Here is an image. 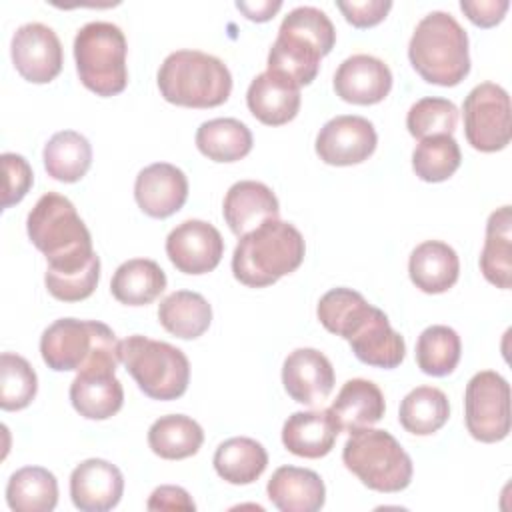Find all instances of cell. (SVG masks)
<instances>
[{
	"mask_svg": "<svg viewBox=\"0 0 512 512\" xmlns=\"http://www.w3.org/2000/svg\"><path fill=\"white\" fill-rule=\"evenodd\" d=\"M158 322L172 336L194 340L208 330L212 322V308L202 294L176 290L158 304Z\"/></svg>",
	"mask_w": 512,
	"mask_h": 512,
	"instance_id": "obj_29",
	"label": "cell"
},
{
	"mask_svg": "<svg viewBox=\"0 0 512 512\" xmlns=\"http://www.w3.org/2000/svg\"><path fill=\"white\" fill-rule=\"evenodd\" d=\"M166 254L184 274L212 272L224 254V240L216 226L206 220H184L166 238Z\"/></svg>",
	"mask_w": 512,
	"mask_h": 512,
	"instance_id": "obj_15",
	"label": "cell"
},
{
	"mask_svg": "<svg viewBox=\"0 0 512 512\" xmlns=\"http://www.w3.org/2000/svg\"><path fill=\"white\" fill-rule=\"evenodd\" d=\"M134 198L144 214L168 218L184 206L188 198V178L170 162H154L138 172Z\"/></svg>",
	"mask_w": 512,
	"mask_h": 512,
	"instance_id": "obj_18",
	"label": "cell"
},
{
	"mask_svg": "<svg viewBox=\"0 0 512 512\" xmlns=\"http://www.w3.org/2000/svg\"><path fill=\"white\" fill-rule=\"evenodd\" d=\"M118 338L98 320L60 318L40 336V354L56 372H80L94 364H118Z\"/></svg>",
	"mask_w": 512,
	"mask_h": 512,
	"instance_id": "obj_7",
	"label": "cell"
},
{
	"mask_svg": "<svg viewBox=\"0 0 512 512\" xmlns=\"http://www.w3.org/2000/svg\"><path fill=\"white\" fill-rule=\"evenodd\" d=\"M450 416L448 396L434 386H416L410 390L398 410L402 428L416 436H430L438 432Z\"/></svg>",
	"mask_w": 512,
	"mask_h": 512,
	"instance_id": "obj_35",
	"label": "cell"
},
{
	"mask_svg": "<svg viewBox=\"0 0 512 512\" xmlns=\"http://www.w3.org/2000/svg\"><path fill=\"white\" fill-rule=\"evenodd\" d=\"M198 150L214 162H236L250 154L252 132L236 118H212L196 130Z\"/></svg>",
	"mask_w": 512,
	"mask_h": 512,
	"instance_id": "obj_34",
	"label": "cell"
},
{
	"mask_svg": "<svg viewBox=\"0 0 512 512\" xmlns=\"http://www.w3.org/2000/svg\"><path fill=\"white\" fill-rule=\"evenodd\" d=\"M378 144L374 124L356 114L330 118L316 136V154L330 166H352L368 160Z\"/></svg>",
	"mask_w": 512,
	"mask_h": 512,
	"instance_id": "obj_14",
	"label": "cell"
},
{
	"mask_svg": "<svg viewBox=\"0 0 512 512\" xmlns=\"http://www.w3.org/2000/svg\"><path fill=\"white\" fill-rule=\"evenodd\" d=\"M458 124V108L448 98L426 96L414 102L406 114L408 132L418 138L452 136Z\"/></svg>",
	"mask_w": 512,
	"mask_h": 512,
	"instance_id": "obj_39",
	"label": "cell"
},
{
	"mask_svg": "<svg viewBox=\"0 0 512 512\" xmlns=\"http://www.w3.org/2000/svg\"><path fill=\"white\" fill-rule=\"evenodd\" d=\"M100 280V258L96 256L88 266L72 272H50L44 274L48 292L62 302H80L96 290Z\"/></svg>",
	"mask_w": 512,
	"mask_h": 512,
	"instance_id": "obj_40",
	"label": "cell"
},
{
	"mask_svg": "<svg viewBox=\"0 0 512 512\" xmlns=\"http://www.w3.org/2000/svg\"><path fill=\"white\" fill-rule=\"evenodd\" d=\"M204 442L202 426L184 414L160 416L148 428L150 450L164 460H184L194 456Z\"/></svg>",
	"mask_w": 512,
	"mask_h": 512,
	"instance_id": "obj_32",
	"label": "cell"
},
{
	"mask_svg": "<svg viewBox=\"0 0 512 512\" xmlns=\"http://www.w3.org/2000/svg\"><path fill=\"white\" fill-rule=\"evenodd\" d=\"M2 160V168H4V192H2V208H10L14 204H18L30 190L32 182H34V174L32 168L28 164V160L20 154L14 152H4L0 156Z\"/></svg>",
	"mask_w": 512,
	"mask_h": 512,
	"instance_id": "obj_41",
	"label": "cell"
},
{
	"mask_svg": "<svg viewBox=\"0 0 512 512\" xmlns=\"http://www.w3.org/2000/svg\"><path fill=\"white\" fill-rule=\"evenodd\" d=\"M462 342L454 328L432 324L424 328L416 342V364L428 376H448L460 362Z\"/></svg>",
	"mask_w": 512,
	"mask_h": 512,
	"instance_id": "obj_36",
	"label": "cell"
},
{
	"mask_svg": "<svg viewBox=\"0 0 512 512\" xmlns=\"http://www.w3.org/2000/svg\"><path fill=\"white\" fill-rule=\"evenodd\" d=\"M246 104L262 124L282 126L300 110V86L278 72L266 70L250 82Z\"/></svg>",
	"mask_w": 512,
	"mask_h": 512,
	"instance_id": "obj_22",
	"label": "cell"
},
{
	"mask_svg": "<svg viewBox=\"0 0 512 512\" xmlns=\"http://www.w3.org/2000/svg\"><path fill=\"white\" fill-rule=\"evenodd\" d=\"M480 272L496 288L508 290L512 282V210L496 208L486 222V238L480 254Z\"/></svg>",
	"mask_w": 512,
	"mask_h": 512,
	"instance_id": "obj_27",
	"label": "cell"
},
{
	"mask_svg": "<svg viewBox=\"0 0 512 512\" xmlns=\"http://www.w3.org/2000/svg\"><path fill=\"white\" fill-rule=\"evenodd\" d=\"M344 466L376 492L394 494L412 480V458L386 430L358 428L350 432L342 448Z\"/></svg>",
	"mask_w": 512,
	"mask_h": 512,
	"instance_id": "obj_8",
	"label": "cell"
},
{
	"mask_svg": "<svg viewBox=\"0 0 512 512\" xmlns=\"http://www.w3.org/2000/svg\"><path fill=\"white\" fill-rule=\"evenodd\" d=\"M338 432L330 410L294 412L282 426V444L294 456L314 460L332 450Z\"/></svg>",
	"mask_w": 512,
	"mask_h": 512,
	"instance_id": "obj_26",
	"label": "cell"
},
{
	"mask_svg": "<svg viewBox=\"0 0 512 512\" xmlns=\"http://www.w3.org/2000/svg\"><path fill=\"white\" fill-rule=\"evenodd\" d=\"M166 102L186 108H214L228 100L232 74L228 66L200 50H176L164 58L156 76Z\"/></svg>",
	"mask_w": 512,
	"mask_h": 512,
	"instance_id": "obj_6",
	"label": "cell"
},
{
	"mask_svg": "<svg viewBox=\"0 0 512 512\" xmlns=\"http://www.w3.org/2000/svg\"><path fill=\"white\" fill-rule=\"evenodd\" d=\"M126 36L104 20L84 24L74 38V60L80 82L96 96H116L128 84Z\"/></svg>",
	"mask_w": 512,
	"mask_h": 512,
	"instance_id": "obj_10",
	"label": "cell"
},
{
	"mask_svg": "<svg viewBox=\"0 0 512 512\" xmlns=\"http://www.w3.org/2000/svg\"><path fill=\"white\" fill-rule=\"evenodd\" d=\"M146 508L148 510H194L196 504L184 488L164 484L150 494Z\"/></svg>",
	"mask_w": 512,
	"mask_h": 512,
	"instance_id": "obj_44",
	"label": "cell"
},
{
	"mask_svg": "<svg viewBox=\"0 0 512 512\" xmlns=\"http://www.w3.org/2000/svg\"><path fill=\"white\" fill-rule=\"evenodd\" d=\"M412 284L426 294H442L450 290L460 276V260L452 246L442 240H424L408 260Z\"/></svg>",
	"mask_w": 512,
	"mask_h": 512,
	"instance_id": "obj_24",
	"label": "cell"
},
{
	"mask_svg": "<svg viewBox=\"0 0 512 512\" xmlns=\"http://www.w3.org/2000/svg\"><path fill=\"white\" fill-rule=\"evenodd\" d=\"M332 362L316 348H296L282 364V384L288 396L304 406L326 400L334 388Z\"/></svg>",
	"mask_w": 512,
	"mask_h": 512,
	"instance_id": "obj_17",
	"label": "cell"
},
{
	"mask_svg": "<svg viewBox=\"0 0 512 512\" xmlns=\"http://www.w3.org/2000/svg\"><path fill=\"white\" fill-rule=\"evenodd\" d=\"M510 2L508 0H462L460 10L468 20L480 28H492L502 22Z\"/></svg>",
	"mask_w": 512,
	"mask_h": 512,
	"instance_id": "obj_43",
	"label": "cell"
},
{
	"mask_svg": "<svg viewBox=\"0 0 512 512\" xmlns=\"http://www.w3.org/2000/svg\"><path fill=\"white\" fill-rule=\"evenodd\" d=\"M166 288V274L158 262L150 258H132L122 262L112 280V296L126 306H146L154 302Z\"/></svg>",
	"mask_w": 512,
	"mask_h": 512,
	"instance_id": "obj_28",
	"label": "cell"
},
{
	"mask_svg": "<svg viewBox=\"0 0 512 512\" xmlns=\"http://www.w3.org/2000/svg\"><path fill=\"white\" fill-rule=\"evenodd\" d=\"M306 254L300 230L280 218L266 220L240 236L232 254L234 278L250 288H264L294 272Z\"/></svg>",
	"mask_w": 512,
	"mask_h": 512,
	"instance_id": "obj_4",
	"label": "cell"
},
{
	"mask_svg": "<svg viewBox=\"0 0 512 512\" xmlns=\"http://www.w3.org/2000/svg\"><path fill=\"white\" fill-rule=\"evenodd\" d=\"M42 160L48 176L72 184L86 176L92 164V146L80 132L60 130L44 144Z\"/></svg>",
	"mask_w": 512,
	"mask_h": 512,
	"instance_id": "obj_31",
	"label": "cell"
},
{
	"mask_svg": "<svg viewBox=\"0 0 512 512\" xmlns=\"http://www.w3.org/2000/svg\"><path fill=\"white\" fill-rule=\"evenodd\" d=\"M118 364H94L82 368L70 384L74 410L88 420H106L124 404V388L116 378Z\"/></svg>",
	"mask_w": 512,
	"mask_h": 512,
	"instance_id": "obj_16",
	"label": "cell"
},
{
	"mask_svg": "<svg viewBox=\"0 0 512 512\" xmlns=\"http://www.w3.org/2000/svg\"><path fill=\"white\" fill-rule=\"evenodd\" d=\"M338 10L344 14L346 22L356 28H370L380 24L392 8L390 0H362V2H336Z\"/></svg>",
	"mask_w": 512,
	"mask_h": 512,
	"instance_id": "obj_42",
	"label": "cell"
},
{
	"mask_svg": "<svg viewBox=\"0 0 512 512\" xmlns=\"http://www.w3.org/2000/svg\"><path fill=\"white\" fill-rule=\"evenodd\" d=\"M408 58L428 84L456 86L470 72L468 34L452 14L432 10L414 28Z\"/></svg>",
	"mask_w": 512,
	"mask_h": 512,
	"instance_id": "obj_5",
	"label": "cell"
},
{
	"mask_svg": "<svg viewBox=\"0 0 512 512\" xmlns=\"http://www.w3.org/2000/svg\"><path fill=\"white\" fill-rule=\"evenodd\" d=\"M124 492V476L118 466L102 458L80 462L70 474V498L82 512L112 510Z\"/></svg>",
	"mask_w": 512,
	"mask_h": 512,
	"instance_id": "obj_19",
	"label": "cell"
},
{
	"mask_svg": "<svg viewBox=\"0 0 512 512\" xmlns=\"http://www.w3.org/2000/svg\"><path fill=\"white\" fill-rule=\"evenodd\" d=\"M316 316L328 332L348 340L354 356L368 366L390 370L406 356V342L388 316L352 288L328 290L316 306Z\"/></svg>",
	"mask_w": 512,
	"mask_h": 512,
	"instance_id": "obj_1",
	"label": "cell"
},
{
	"mask_svg": "<svg viewBox=\"0 0 512 512\" xmlns=\"http://www.w3.org/2000/svg\"><path fill=\"white\" fill-rule=\"evenodd\" d=\"M6 502L14 512H50L58 502V480L42 466H24L8 480Z\"/></svg>",
	"mask_w": 512,
	"mask_h": 512,
	"instance_id": "obj_33",
	"label": "cell"
},
{
	"mask_svg": "<svg viewBox=\"0 0 512 512\" xmlns=\"http://www.w3.org/2000/svg\"><path fill=\"white\" fill-rule=\"evenodd\" d=\"M328 410L340 432H354L380 422L386 412V402L382 390L372 380L352 378L342 384Z\"/></svg>",
	"mask_w": 512,
	"mask_h": 512,
	"instance_id": "obj_25",
	"label": "cell"
},
{
	"mask_svg": "<svg viewBox=\"0 0 512 512\" xmlns=\"http://www.w3.org/2000/svg\"><path fill=\"white\" fill-rule=\"evenodd\" d=\"M464 136L468 144L480 152H498L508 146L512 136L510 126V96L496 82L474 86L462 104Z\"/></svg>",
	"mask_w": 512,
	"mask_h": 512,
	"instance_id": "obj_12",
	"label": "cell"
},
{
	"mask_svg": "<svg viewBox=\"0 0 512 512\" xmlns=\"http://www.w3.org/2000/svg\"><path fill=\"white\" fill-rule=\"evenodd\" d=\"M266 492L270 502L282 512H316L326 500L322 478L314 470L298 466L276 468Z\"/></svg>",
	"mask_w": 512,
	"mask_h": 512,
	"instance_id": "obj_23",
	"label": "cell"
},
{
	"mask_svg": "<svg viewBox=\"0 0 512 512\" xmlns=\"http://www.w3.org/2000/svg\"><path fill=\"white\" fill-rule=\"evenodd\" d=\"M10 54L18 74L32 84L54 80L64 64L58 34L42 22H28L16 28L10 42Z\"/></svg>",
	"mask_w": 512,
	"mask_h": 512,
	"instance_id": "obj_13",
	"label": "cell"
},
{
	"mask_svg": "<svg viewBox=\"0 0 512 512\" xmlns=\"http://www.w3.org/2000/svg\"><path fill=\"white\" fill-rule=\"evenodd\" d=\"M392 88L388 64L370 54H352L334 74V92L350 104H378Z\"/></svg>",
	"mask_w": 512,
	"mask_h": 512,
	"instance_id": "obj_20",
	"label": "cell"
},
{
	"mask_svg": "<svg viewBox=\"0 0 512 512\" xmlns=\"http://www.w3.org/2000/svg\"><path fill=\"white\" fill-rule=\"evenodd\" d=\"M38 390V378L30 362L14 352L0 356V408L14 412L26 408Z\"/></svg>",
	"mask_w": 512,
	"mask_h": 512,
	"instance_id": "obj_38",
	"label": "cell"
},
{
	"mask_svg": "<svg viewBox=\"0 0 512 512\" xmlns=\"http://www.w3.org/2000/svg\"><path fill=\"white\" fill-rule=\"evenodd\" d=\"M336 30L328 14L316 6H298L290 10L268 52V70L290 78L296 86L310 84L320 60L332 52Z\"/></svg>",
	"mask_w": 512,
	"mask_h": 512,
	"instance_id": "obj_3",
	"label": "cell"
},
{
	"mask_svg": "<svg viewBox=\"0 0 512 512\" xmlns=\"http://www.w3.org/2000/svg\"><path fill=\"white\" fill-rule=\"evenodd\" d=\"M236 8L240 12H244V16L248 20L254 22H266L270 20L280 8L282 2L280 0H260V2H236Z\"/></svg>",
	"mask_w": 512,
	"mask_h": 512,
	"instance_id": "obj_45",
	"label": "cell"
},
{
	"mask_svg": "<svg viewBox=\"0 0 512 512\" xmlns=\"http://www.w3.org/2000/svg\"><path fill=\"white\" fill-rule=\"evenodd\" d=\"M26 232L32 244L46 256V270L50 272L80 270L98 256L84 220L74 204L58 192H46L38 198L28 212Z\"/></svg>",
	"mask_w": 512,
	"mask_h": 512,
	"instance_id": "obj_2",
	"label": "cell"
},
{
	"mask_svg": "<svg viewBox=\"0 0 512 512\" xmlns=\"http://www.w3.org/2000/svg\"><path fill=\"white\" fill-rule=\"evenodd\" d=\"M216 474L228 484H252L268 466L266 448L248 436H234L224 440L212 458Z\"/></svg>",
	"mask_w": 512,
	"mask_h": 512,
	"instance_id": "obj_30",
	"label": "cell"
},
{
	"mask_svg": "<svg viewBox=\"0 0 512 512\" xmlns=\"http://www.w3.org/2000/svg\"><path fill=\"white\" fill-rule=\"evenodd\" d=\"M118 356L138 388L152 400H176L188 388L190 362L180 348L168 342L132 334L120 340Z\"/></svg>",
	"mask_w": 512,
	"mask_h": 512,
	"instance_id": "obj_9",
	"label": "cell"
},
{
	"mask_svg": "<svg viewBox=\"0 0 512 512\" xmlns=\"http://www.w3.org/2000/svg\"><path fill=\"white\" fill-rule=\"evenodd\" d=\"M222 214L228 228L240 238L258 228L266 220L280 216V204L272 188L256 180L234 182L222 204Z\"/></svg>",
	"mask_w": 512,
	"mask_h": 512,
	"instance_id": "obj_21",
	"label": "cell"
},
{
	"mask_svg": "<svg viewBox=\"0 0 512 512\" xmlns=\"http://www.w3.org/2000/svg\"><path fill=\"white\" fill-rule=\"evenodd\" d=\"M460 146L452 136H430L416 144L412 168L424 182H444L460 166Z\"/></svg>",
	"mask_w": 512,
	"mask_h": 512,
	"instance_id": "obj_37",
	"label": "cell"
},
{
	"mask_svg": "<svg viewBox=\"0 0 512 512\" xmlns=\"http://www.w3.org/2000/svg\"><path fill=\"white\" fill-rule=\"evenodd\" d=\"M464 418L478 442H500L510 432V384L494 370L476 372L464 392Z\"/></svg>",
	"mask_w": 512,
	"mask_h": 512,
	"instance_id": "obj_11",
	"label": "cell"
}]
</instances>
